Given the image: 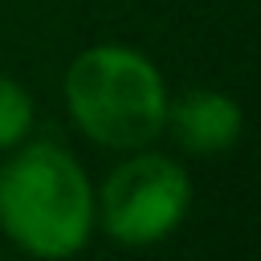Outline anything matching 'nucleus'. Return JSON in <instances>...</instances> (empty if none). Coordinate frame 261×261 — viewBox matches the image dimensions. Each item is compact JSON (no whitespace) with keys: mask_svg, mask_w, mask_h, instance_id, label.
<instances>
[{"mask_svg":"<svg viewBox=\"0 0 261 261\" xmlns=\"http://www.w3.org/2000/svg\"><path fill=\"white\" fill-rule=\"evenodd\" d=\"M0 228L37 261L82 253L94 232V188L82 163L49 139L12 151L0 163Z\"/></svg>","mask_w":261,"mask_h":261,"instance_id":"obj_1","label":"nucleus"},{"mask_svg":"<svg viewBox=\"0 0 261 261\" xmlns=\"http://www.w3.org/2000/svg\"><path fill=\"white\" fill-rule=\"evenodd\" d=\"M29 126H33V98L24 94L20 82L0 73V151L24 143Z\"/></svg>","mask_w":261,"mask_h":261,"instance_id":"obj_5","label":"nucleus"},{"mask_svg":"<svg viewBox=\"0 0 261 261\" xmlns=\"http://www.w3.org/2000/svg\"><path fill=\"white\" fill-rule=\"evenodd\" d=\"M241 126H245L241 106L220 90H188L175 102H167L163 118V130H171V139L192 155L228 151L241 139Z\"/></svg>","mask_w":261,"mask_h":261,"instance_id":"obj_4","label":"nucleus"},{"mask_svg":"<svg viewBox=\"0 0 261 261\" xmlns=\"http://www.w3.org/2000/svg\"><path fill=\"white\" fill-rule=\"evenodd\" d=\"M167 86L130 45H90L65 69V106L77 130L110 151H139L163 135Z\"/></svg>","mask_w":261,"mask_h":261,"instance_id":"obj_2","label":"nucleus"},{"mask_svg":"<svg viewBox=\"0 0 261 261\" xmlns=\"http://www.w3.org/2000/svg\"><path fill=\"white\" fill-rule=\"evenodd\" d=\"M188 212H192L188 167L155 151L118 163L94 200V216L102 220V232L130 249L167 241L188 220Z\"/></svg>","mask_w":261,"mask_h":261,"instance_id":"obj_3","label":"nucleus"}]
</instances>
